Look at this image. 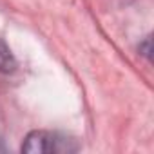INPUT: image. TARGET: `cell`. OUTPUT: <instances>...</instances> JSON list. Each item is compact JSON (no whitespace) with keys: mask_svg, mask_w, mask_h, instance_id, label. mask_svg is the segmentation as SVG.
<instances>
[{"mask_svg":"<svg viewBox=\"0 0 154 154\" xmlns=\"http://www.w3.org/2000/svg\"><path fill=\"white\" fill-rule=\"evenodd\" d=\"M78 149L80 145L76 140L53 131H33L22 143V152L26 154H65L76 152Z\"/></svg>","mask_w":154,"mask_h":154,"instance_id":"1","label":"cell"},{"mask_svg":"<svg viewBox=\"0 0 154 154\" xmlns=\"http://www.w3.org/2000/svg\"><path fill=\"white\" fill-rule=\"evenodd\" d=\"M15 69H17V58L13 56L9 45L0 38V72L9 74L15 72Z\"/></svg>","mask_w":154,"mask_h":154,"instance_id":"2","label":"cell"}]
</instances>
